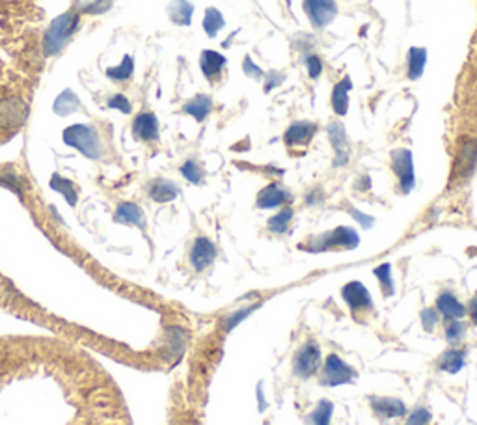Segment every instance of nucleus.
I'll return each mask as SVG.
<instances>
[{
	"label": "nucleus",
	"mask_w": 477,
	"mask_h": 425,
	"mask_svg": "<svg viewBox=\"0 0 477 425\" xmlns=\"http://www.w3.org/2000/svg\"><path fill=\"white\" fill-rule=\"evenodd\" d=\"M464 332H466V325H464L463 321L453 319L446 323V338H448V341L451 345H457L458 341L463 339Z\"/></svg>",
	"instance_id": "obj_34"
},
{
	"label": "nucleus",
	"mask_w": 477,
	"mask_h": 425,
	"mask_svg": "<svg viewBox=\"0 0 477 425\" xmlns=\"http://www.w3.org/2000/svg\"><path fill=\"white\" fill-rule=\"evenodd\" d=\"M211 109H213V101H211L209 96H196L194 99H191L185 106H183V110H185L186 114H191L192 118L198 121L206 120L207 114L211 112Z\"/></svg>",
	"instance_id": "obj_23"
},
{
	"label": "nucleus",
	"mask_w": 477,
	"mask_h": 425,
	"mask_svg": "<svg viewBox=\"0 0 477 425\" xmlns=\"http://www.w3.org/2000/svg\"><path fill=\"white\" fill-rule=\"evenodd\" d=\"M356 371H354L347 362L339 359L338 354H328L323 366V384L325 386H339V384H348L354 382L356 379Z\"/></svg>",
	"instance_id": "obj_5"
},
{
	"label": "nucleus",
	"mask_w": 477,
	"mask_h": 425,
	"mask_svg": "<svg viewBox=\"0 0 477 425\" xmlns=\"http://www.w3.org/2000/svg\"><path fill=\"white\" fill-rule=\"evenodd\" d=\"M79 26V14L76 11H66L60 17L49 24L47 32L44 36V51L47 56H54L62 51L71 39Z\"/></svg>",
	"instance_id": "obj_2"
},
{
	"label": "nucleus",
	"mask_w": 477,
	"mask_h": 425,
	"mask_svg": "<svg viewBox=\"0 0 477 425\" xmlns=\"http://www.w3.org/2000/svg\"><path fill=\"white\" fill-rule=\"evenodd\" d=\"M64 142L71 148L79 149L81 153H84L86 157L90 159H99L101 157V140L99 134H97L96 127L91 125H71L64 131Z\"/></svg>",
	"instance_id": "obj_3"
},
{
	"label": "nucleus",
	"mask_w": 477,
	"mask_h": 425,
	"mask_svg": "<svg viewBox=\"0 0 477 425\" xmlns=\"http://www.w3.org/2000/svg\"><path fill=\"white\" fill-rule=\"evenodd\" d=\"M321 368V351L319 347L313 344V341H308L296 351L295 359H293V371H295L296 377L308 379L311 377L313 373H317V369Z\"/></svg>",
	"instance_id": "obj_6"
},
{
	"label": "nucleus",
	"mask_w": 477,
	"mask_h": 425,
	"mask_svg": "<svg viewBox=\"0 0 477 425\" xmlns=\"http://www.w3.org/2000/svg\"><path fill=\"white\" fill-rule=\"evenodd\" d=\"M470 308H468V311H470V319H472L473 325L477 326V293L472 296V301H470Z\"/></svg>",
	"instance_id": "obj_43"
},
{
	"label": "nucleus",
	"mask_w": 477,
	"mask_h": 425,
	"mask_svg": "<svg viewBox=\"0 0 477 425\" xmlns=\"http://www.w3.org/2000/svg\"><path fill=\"white\" fill-rule=\"evenodd\" d=\"M477 170V140L463 139L458 142L457 155H455L451 181L464 183L473 176Z\"/></svg>",
	"instance_id": "obj_4"
},
{
	"label": "nucleus",
	"mask_w": 477,
	"mask_h": 425,
	"mask_svg": "<svg viewBox=\"0 0 477 425\" xmlns=\"http://www.w3.org/2000/svg\"><path fill=\"white\" fill-rule=\"evenodd\" d=\"M341 295H343L345 302L348 304L351 311L356 316L358 311H371L373 310V301L371 295H369L368 287L360 282H351L341 289Z\"/></svg>",
	"instance_id": "obj_10"
},
{
	"label": "nucleus",
	"mask_w": 477,
	"mask_h": 425,
	"mask_svg": "<svg viewBox=\"0 0 477 425\" xmlns=\"http://www.w3.org/2000/svg\"><path fill=\"white\" fill-rule=\"evenodd\" d=\"M375 276H377L381 289L384 291V296L393 295V278H391V267L388 263L375 269Z\"/></svg>",
	"instance_id": "obj_32"
},
{
	"label": "nucleus",
	"mask_w": 477,
	"mask_h": 425,
	"mask_svg": "<svg viewBox=\"0 0 477 425\" xmlns=\"http://www.w3.org/2000/svg\"><path fill=\"white\" fill-rule=\"evenodd\" d=\"M464 360H466V354H464V351L449 349V351H446L442 356H440L438 366H440V369H442V371L458 373L461 369H463Z\"/></svg>",
	"instance_id": "obj_25"
},
{
	"label": "nucleus",
	"mask_w": 477,
	"mask_h": 425,
	"mask_svg": "<svg viewBox=\"0 0 477 425\" xmlns=\"http://www.w3.org/2000/svg\"><path fill=\"white\" fill-rule=\"evenodd\" d=\"M291 198V192H287L283 186L272 183L258 194V207L259 209H276V207L286 206Z\"/></svg>",
	"instance_id": "obj_12"
},
{
	"label": "nucleus",
	"mask_w": 477,
	"mask_h": 425,
	"mask_svg": "<svg viewBox=\"0 0 477 425\" xmlns=\"http://www.w3.org/2000/svg\"><path fill=\"white\" fill-rule=\"evenodd\" d=\"M259 306H261V304H259V302H258V304H250V306H246V308H241V310L234 311V314H231V316L226 317V319H224L226 332H229V330H234L235 326L241 325V323H243V321L248 319V317L252 316L253 311L258 310Z\"/></svg>",
	"instance_id": "obj_30"
},
{
	"label": "nucleus",
	"mask_w": 477,
	"mask_h": 425,
	"mask_svg": "<svg viewBox=\"0 0 477 425\" xmlns=\"http://www.w3.org/2000/svg\"><path fill=\"white\" fill-rule=\"evenodd\" d=\"M330 134V142L334 146L336 151V166H343L348 159V148H347V134H345L343 125L341 124H332L328 127Z\"/></svg>",
	"instance_id": "obj_17"
},
{
	"label": "nucleus",
	"mask_w": 477,
	"mask_h": 425,
	"mask_svg": "<svg viewBox=\"0 0 477 425\" xmlns=\"http://www.w3.org/2000/svg\"><path fill=\"white\" fill-rule=\"evenodd\" d=\"M371 409L382 418H401L406 414V406L401 399L397 397H375L369 399Z\"/></svg>",
	"instance_id": "obj_13"
},
{
	"label": "nucleus",
	"mask_w": 477,
	"mask_h": 425,
	"mask_svg": "<svg viewBox=\"0 0 477 425\" xmlns=\"http://www.w3.org/2000/svg\"><path fill=\"white\" fill-rule=\"evenodd\" d=\"M353 88V82L348 76L341 79L334 86L332 91V109L336 110V114L345 116L348 110V90Z\"/></svg>",
	"instance_id": "obj_22"
},
{
	"label": "nucleus",
	"mask_w": 477,
	"mask_h": 425,
	"mask_svg": "<svg viewBox=\"0 0 477 425\" xmlns=\"http://www.w3.org/2000/svg\"><path fill=\"white\" fill-rule=\"evenodd\" d=\"M306 201L310 204V206H315L317 201H321V192L319 191H313L308 194V198H306Z\"/></svg>",
	"instance_id": "obj_45"
},
{
	"label": "nucleus",
	"mask_w": 477,
	"mask_h": 425,
	"mask_svg": "<svg viewBox=\"0 0 477 425\" xmlns=\"http://www.w3.org/2000/svg\"><path fill=\"white\" fill-rule=\"evenodd\" d=\"M200 66L206 79L215 81L216 76L220 75V71H222V67L226 66V58L220 53H216V51H204L200 58Z\"/></svg>",
	"instance_id": "obj_19"
},
{
	"label": "nucleus",
	"mask_w": 477,
	"mask_h": 425,
	"mask_svg": "<svg viewBox=\"0 0 477 425\" xmlns=\"http://www.w3.org/2000/svg\"><path fill=\"white\" fill-rule=\"evenodd\" d=\"M177 194H179L177 185L172 181H168V179H157V181H153L151 186H149V196H151V200L159 201V204H166V201L176 200Z\"/></svg>",
	"instance_id": "obj_20"
},
{
	"label": "nucleus",
	"mask_w": 477,
	"mask_h": 425,
	"mask_svg": "<svg viewBox=\"0 0 477 425\" xmlns=\"http://www.w3.org/2000/svg\"><path fill=\"white\" fill-rule=\"evenodd\" d=\"M116 222H121V224H131V226H139V228H144V213L136 204H131V201H124V204H119L118 209H116L114 215Z\"/></svg>",
	"instance_id": "obj_18"
},
{
	"label": "nucleus",
	"mask_w": 477,
	"mask_h": 425,
	"mask_svg": "<svg viewBox=\"0 0 477 425\" xmlns=\"http://www.w3.org/2000/svg\"><path fill=\"white\" fill-rule=\"evenodd\" d=\"M133 133L140 140H157L159 139V121L153 112H142L134 118L133 121Z\"/></svg>",
	"instance_id": "obj_14"
},
{
	"label": "nucleus",
	"mask_w": 477,
	"mask_h": 425,
	"mask_svg": "<svg viewBox=\"0 0 477 425\" xmlns=\"http://www.w3.org/2000/svg\"><path fill=\"white\" fill-rule=\"evenodd\" d=\"M224 17L216 8H207L206 17H204V30L209 38H215L220 30L224 29Z\"/></svg>",
	"instance_id": "obj_27"
},
{
	"label": "nucleus",
	"mask_w": 477,
	"mask_h": 425,
	"mask_svg": "<svg viewBox=\"0 0 477 425\" xmlns=\"http://www.w3.org/2000/svg\"><path fill=\"white\" fill-rule=\"evenodd\" d=\"M243 67H244V73H246L248 76H256V79H261V76H263V71L259 69L258 66H256V64L252 62V58H248V56L244 58Z\"/></svg>",
	"instance_id": "obj_41"
},
{
	"label": "nucleus",
	"mask_w": 477,
	"mask_h": 425,
	"mask_svg": "<svg viewBox=\"0 0 477 425\" xmlns=\"http://www.w3.org/2000/svg\"><path fill=\"white\" fill-rule=\"evenodd\" d=\"M283 81V76H280V79H276V75H274V73H271V75H268V81H267V84H265V90H271L272 86H274V84H278V82H282Z\"/></svg>",
	"instance_id": "obj_44"
},
{
	"label": "nucleus",
	"mask_w": 477,
	"mask_h": 425,
	"mask_svg": "<svg viewBox=\"0 0 477 425\" xmlns=\"http://www.w3.org/2000/svg\"><path fill=\"white\" fill-rule=\"evenodd\" d=\"M114 4V0H94L91 4H88L84 8V14H91V15H99L105 14V11L110 10V6Z\"/></svg>",
	"instance_id": "obj_38"
},
{
	"label": "nucleus",
	"mask_w": 477,
	"mask_h": 425,
	"mask_svg": "<svg viewBox=\"0 0 477 425\" xmlns=\"http://www.w3.org/2000/svg\"><path fill=\"white\" fill-rule=\"evenodd\" d=\"M438 321H440L438 311L433 310V308H427V310L421 311V323H423V329L427 330V332H431L434 326L438 325Z\"/></svg>",
	"instance_id": "obj_36"
},
{
	"label": "nucleus",
	"mask_w": 477,
	"mask_h": 425,
	"mask_svg": "<svg viewBox=\"0 0 477 425\" xmlns=\"http://www.w3.org/2000/svg\"><path fill=\"white\" fill-rule=\"evenodd\" d=\"M315 134V125L311 121H296L283 134V140L289 148L293 146H304L310 142Z\"/></svg>",
	"instance_id": "obj_16"
},
{
	"label": "nucleus",
	"mask_w": 477,
	"mask_h": 425,
	"mask_svg": "<svg viewBox=\"0 0 477 425\" xmlns=\"http://www.w3.org/2000/svg\"><path fill=\"white\" fill-rule=\"evenodd\" d=\"M51 186H53L54 191L62 192L64 196H66V200L69 201L71 206H75L76 192H75V185H73L71 181H67V179H64V177L60 176H54L53 179H51Z\"/></svg>",
	"instance_id": "obj_33"
},
{
	"label": "nucleus",
	"mask_w": 477,
	"mask_h": 425,
	"mask_svg": "<svg viewBox=\"0 0 477 425\" xmlns=\"http://www.w3.org/2000/svg\"><path fill=\"white\" fill-rule=\"evenodd\" d=\"M81 109V103H79V97L73 94V90H64L60 96L54 101L53 110L58 116H69L73 112Z\"/></svg>",
	"instance_id": "obj_24"
},
{
	"label": "nucleus",
	"mask_w": 477,
	"mask_h": 425,
	"mask_svg": "<svg viewBox=\"0 0 477 425\" xmlns=\"http://www.w3.org/2000/svg\"><path fill=\"white\" fill-rule=\"evenodd\" d=\"M194 14V6L189 0H172L168 6V15L179 26H189Z\"/></svg>",
	"instance_id": "obj_21"
},
{
	"label": "nucleus",
	"mask_w": 477,
	"mask_h": 425,
	"mask_svg": "<svg viewBox=\"0 0 477 425\" xmlns=\"http://www.w3.org/2000/svg\"><path fill=\"white\" fill-rule=\"evenodd\" d=\"M351 215H353L354 219H356L358 222H360V224L363 226V228H371V226H373V219H371V216L363 215V213H360V211L351 209Z\"/></svg>",
	"instance_id": "obj_42"
},
{
	"label": "nucleus",
	"mask_w": 477,
	"mask_h": 425,
	"mask_svg": "<svg viewBox=\"0 0 477 425\" xmlns=\"http://www.w3.org/2000/svg\"><path fill=\"white\" fill-rule=\"evenodd\" d=\"M302 8L313 29H325L338 15V6L334 0H304Z\"/></svg>",
	"instance_id": "obj_8"
},
{
	"label": "nucleus",
	"mask_w": 477,
	"mask_h": 425,
	"mask_svg": "<svg viewBox=\"0 0 477 425\" xmlns=\"http://www.w3.org/2000/svg\"><path fill=\"white\" fill-rule=\"evenodd\" d=\"M134 71V64L131 56H124V62L119 64L118 67H109L106 69V75L114 81H127Z\"/></svg>",
	"instance_id": "obj_31"
},
{
	"label": "nucleus",
	"mask_w": 477,
	"mask_h": 425,
	"mask_svg": "<svg viewBox=\"0 0 477 425\" xmlns=\"http://www.w3.org/2000/svg\"><path fill=\"white\" fill-rule=\"evenodd\" d=\"M436 310L444 316L446 321L461 319V317L466 316V308L458 302V299L453 293L449 291H444L436 299Z\"/></svg>",
	"instance_id": "obj_15"
},
{
	"label": "nucleus",
	"mask_w": 477,
	"mask_h": 425,
	"mask_svg": "<svg viewBox=\"0 0 477 425\" xmlns=\"http://www.w3.org/2000/svg\"><path fill=\"white\" fill-rule=\"evenodd\" d=\"M216 246L207 237H198L191 250V263L196 271H204L215 261Z\"/></svg>",
	"instance_id": "obj_11"
},
{
	"label": "nucleus",
	"mask_w": 477,
	"mask_h": 425,
	"mask_svg": "<svg viewBox=\"0 0 477 425\" xmlns=\"http://www.w3.org/2000/svg\"><path fill=\"white\" fill-rule=\"evenodd\" d=\"M306 67H308V73H310L311 79H319L321 73H323V64H321L319 56H310L306 60Z\"/></svg>",
	"instance_id": "obj_40"
},
{
	"label": "nucleus",
	"mask_w": 477,
	"mask_h": 425,
	"mask_svg": "<svg viewBox=\"0 0 477 425\" xmlns=\"http://www.w3.org/2000/svg\"><path fill=\"white\" fill-rule=\"evenodd\" d=\"M332 411L334 406L330 401H321L313 412L308 418V425H330V418H332Z\"/></svg>",
	"instance_id": "obj_28"
},
{
	"label": "nucleus",
	"mask_w": 477,
	"mask_h": 425,
	"mask_svg": "<svg viewBox=\"0 0 477 425\" xmlns=\"http://www.w3.org/2000/svg\"><path fill=\"white\" fill-rule=\"evenodd\" d=\"M429 420H431L429 411H427L425 406H418L416 411H412L411 418L406 420L405 425H425Z\"/></svg>",
	"instance_id": "obj_37"
},
{
	"label": "nucleus",
	"mask_w": 477,
	"mask_h": 425,
	"mask_svg": "<svg viewBox=\"0 0 477 425\" xmlns=\"http://www.w3.org/2000/svg\"><path fill=\"white\" fill-rule=\"evenodd\" d=\"M109 106H110V109L119 110V112H124V114H129V112H131L129 99H127L125 96H121V94H118V96H114V97H110Z\"/></svg>",
	"instance_id": "obj_39"
},
{
	"label": "nucleus",
	"mask_w": 477,
	"mask_h": 425,
	"mask_svg": "<svg viewBox=\"0 0 477 425\" xmlns=\"http://www.w3.org/2000/svg\"><path fill=\"white\" fill-rule=\"evenodd\" d=\"M391 168L396 172L397 179H399V186H401L403 194L414 189V163H412V153L408 149L401 148L396 149L391 153Z\"/></svg>",
	"instance_id": "obj_7"
},
{
	"label": "nucleus",
	"mask_w": 477,
	"mask_h": 425,
	"mask_svg": "<svg viewBox=\"0 0 477 425\" xmlns=\"http://www.w3.org/2000/svg\"><path fill=\"white\" fill-rule=\"evenodd\" d=\"M29 116V105L21 99H2L0 101V127L4 129H15L26 121Z\"/></svg>",
	"instance_id": "obj_9"
},
{
	"label": "nucleus",
	"mask_w": 477,
	"mask_h": 425,
	"mask_svg": "<svg viewBox=\"0 0 477 425\" xmlns=\"http://www.w3.org/2000/svg\"><path fill=\"white\" fill-rule=\"evenodd\" d=\"M358 243H360V237L354 231L353 228H345V226H339V228L332 229V231H326L323 235H313L308 241L301 243L302 250H308V252H328V250L334 249H343V250H353L356 249Z\"/></svg>",
	"instance_id": "obj_1"
},
{
	"label": "nucleus",
	"mask_w": 477,
	"mask_h": 425,
	"mask_svg": "<svg viewBox=\"0 0 477 425\" xmlns=\"http://www.w3.org/2000/svg\"><path fill=\"white\" fill-rule=\"evenodd\" d=\"M181 174L183 177H186V179L194 183V185L201 183V179H204V172H201V168L198 166V163H194V161H186L181 166Z\"/></svg>",
	"instance_id": "obj_35"
},
{
	"label": "nucleus",
	"mask_w": 477,
	"mask_h": 425,
	"mask_svg": "<svg viewBox=\"0 0 477 425\" xmlns=\"http://www.w3.org/2000/svg\"><path fill=\"white\" fill-rule=\"evenodd\" d=\"M425 62H427V51L421 47H412L408 51V76L412 81L420 79L423 73Z\"/></svg>",
	"instance_id": "obj_26"
},
{
	"label": "nucleus",
	"mask_w": 477,
	"mask_h": 425,
	"mask_svg": "<svg viewBox=\"0 0 477 425\" xmlns=\"http://www.w3.org/2000/svg\"><path fill=\"white\" fill-rule=\"evenodd\" d=\"M291 220H293V211L282 209L280 213H276V215L268 220V229H271L272 234H286L287 229H289V224H291Z\"/></svg>",
	"instance_id": "obj_29"
}]
</instances>
